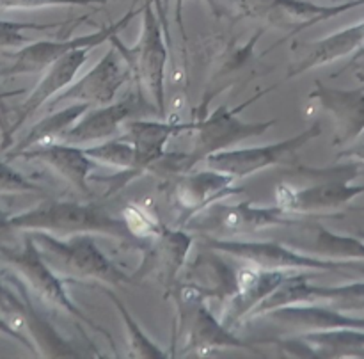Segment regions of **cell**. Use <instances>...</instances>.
<instances>
[{
  "mask_svg": "<svg viewBox=\"0 0 364 359\" xmlns=\"http://www.w3.org/2000/svg\"><path fill=\"white\" fill-rule=\"evenodd\" d=\"M64 23H20V21L0 20V50H20L32 39L25 38V31H50Z\"/></svg>",
  "mask_w": 364,
  "mask_h": 359,
  "instance_id": "obj_32",
  "label": "cell"
},
{
  "mask_svg": "<svg viewBox=\"0 0 364 359\" xmlns=\"http://www.w3.org/2000/svg\"><path fill=\"white\" fill-rule=\"evenodd\" d=\"M194 123L155 119H128L123 127V137L134 146L135 162L134 178L148 171L153 164L160 162L167 155V142L173 135L185 130H194Z\"/></svg>",
  "mask_w": 364,
  "mask_h": 359,
  "instance_id": "obj_19",
  "label": "cell"
},
{
  "mask_svg": "<svg viewBox=\"0 0 364 359\" xmlns=\"http://www.w3.org/2000/svg\"><path fill=\"white\" fill-rule=\"evenodd\" d=\"M359 237H361V238H364V231H363V233H359Z\"/></svg>",
  "mask_w": 364,
  "mask_h": 359,
  "instance_id": "obj_44",
  "label": "cell"
},
{
  "mask_svg": "<svg viewBox=\"0 0 364 359\" xmlns=\"http://www.w3.org/2000/svg\"><path fill=\"white\" fill-rule=\"evenodd\" d=\"M14 227L11 226V217H7L6 213L0 210V238L4 237H9L11 233H14Z\"/></svg>",
  "mask_w": 364,
  "mask_h": 359,
  "instance_id": "obj_40",
  "label": "cell"
},
{
  "mask_svg": "<svg viewBox=\"0 0 364 359\" xmlns=\"http://www.w3.org/2000/svg\"><path fill=\"white\" fill-rule=\"evenodd\" d=\"M295 272L299 270H267L245 265L237 272V288L226 301L220 318L224 326L233 331L251 320L252 313Z\"/></svg>",
  "mask_w": 364,
  "mask_h": 359,
  "instance_id": "obj_16",
  "label": "cell"
},
{
  "mask_svg": "<svg viewBox=\"0 0 364 359\" xmlns=\"http://www.w3.org/2000/svg\"><path fill=\"white\" fill-rule=\"evenodd\" d=\"M123 220L124 224H127L128 231L132 233V237H134V240L139 238V240L148 242L149 238L159 235L160 231L166 227L162 226L148 210H144L139 205H134V203L123 210Z\"/></svg>",
  "mask_w": 364,
  "mask_h": 359,
  "instance_id": "obj_31",
  "label": "cell"
},
{
  "mask_svg": "<svg viewBox=\"0 0 364 359\" xmlns=\"http://www.w3.org/2000/svg\"><path fill=\"white\" fill-rule=\"evenodd\" d=\"M262 95L263 92H259L255 98L247 100V102H244L238 107H233V109L220 105L206 117H198L194 127L192 149L187 155H181L178 156V160H174V169H180L181 173L191 171L196 164L205 160L206 156L224 151V149H230L231 146L238 144V142L245 141V139L258 137V135H263L267 130H270L277 123L276 119L258 121V123H247V121L238 119V114L245 107L251 105L252 102L262 98Z\"/></svg>",
  "mask_w": 364,
  "mask_h": 359,
  "instance_id": "obj_5",
  "label": "cell"
},
{
  "mask_svg": "<svg viewBox=\"0 0 364 359\" xmlns=\"http://www.w3.org/2000/svg\"><path fill=\"white\" fill-rule=\"evenodd\" d=\"M84 151L96 164H103V166L116 169L119 176L124 178V181L134 180L135 151L132 142L124 139L123 134L117 135V137L107 139L103 142H98V144L84 146Z\"/></svg>",
  "mask_w": 364,
  "mask_h": 359,
  "instance_id": "obj_30",
  "label": "cell"
},
{
  "mask_svg": "<svg viewBox=\"0 0 364 359\" xmlns=\"http://www.w3.org/2000/svg\"><path fill=\"white\" fill-rule=\"evenodd\" d=\"M235 178L220 171H185L174 181L171 192V205L176 212V227H187L188 223L198 213L212 206L213 203L223 201L228 195L238 194L242 191L235 185Z\"/></svg>",
  "mask_w": 364,
  "mask_h": 359,
  "instance_id": "obj_12",
  "label": "cell"
},
{
  "mask_svg": "<svg viewBox=\"0 0 364 359\" xmlns=\"http://www.w3.org/2000/svg\"><path fill=\"white\" fill-rule=\"evenodd\" d=\"M6 277L13 283L18 294L16 309L11 318V326L23 333L34 343L36 355L39 358H82V354L75 350L73 345L64 340L53 329L52 323L34 308L31 291L9 269H7Z\"/></svg>",
  "mask_w": 364,
  "mask_h": 359,
  "instance_id": "obj_18",
  "label": "cell"
},
{
  "mask_svg": "<svg viewBox=\"0 0 364 359\" xmlns=\"http://www.w3.org/2000/svg\"><path fill=\"white\" fill-rule=\"evenodd\" d=\"M132 71L127 60L119 52L110 45V50L100 59L96 66H92L84 77L75 80L70 87L48 102V109L60 105V103H87L91 107L109 105L114 102L117 91L127 84Z\"/></svg>",
  "mask_w": 364,
  "mask_h": 359,
  "instance_id": "obj_13",
  "label": "cell"
},
{
  "mask_svg": "<svg viewBox=\"0 0 364 359\" xmlns=\"http://www.w3.org/2000/svg\"><path fill=\"white\" fill-rule=\"evenodd\" d=\"M110 0H0V11L45 9V7L105 6Z\"/></svg>",
  "mask_w": 364,
  "mask_h": 359,
  "instance_id": "obj_34",
  "label": "cell"
},
{
  "mask_svg": "<svg viewBox=\"0 0 364 359\" xmlns=\"http://www.w3.org/2000/svg\"><path fill=\"white\" fill-rule=\"evenodd\" d=\"M0 262L27 286V290L34 297H38L39 301L45 302L50 308L59 309V311H64L66 315L73 316L80 323L96 331V333L103 334L107 341L112 345L114 350H116V345H114V340L109 331L103 329L100 323H96L91 316L85 315L71 301L70 295L66 294V288H64V281L41 258L38 247H36L28 235H25L21 247H11V245L0 244Z\"/></svg>",
  "mask_w": 364,
  "mask_h": 359,
  "instance_id": "obj_4",
  "label": "cell"
},
{
  "mask_svg": "<svg viewBox=\"0 0 364 359\" xmlns=\"http://www.w3.org/2000/svg\"><path fill=\"white\" fill-rule=\"evenodd\" d=\"M242 16L262 20L272 27L288 31V38L311 25L338 16L336 6H320L311 0H237Z\"/></svg>",
  "mask_w": 364,
  "mask_h": 359,
  "instance_id": "obj_15",
  "label": "cell"
},
{
  "mask_svg": "<svg viewBox=\"0 0 364 359\" xmlns=\"http://www.w3.org/2000/svg\"><path fill=\"white\" fill-rule=\"evenodd\" d=\"M176 283L194 288L201 297L228 301L237 288V272L220 259L219 251L208 247L199 252L191 263H185Z\"/></svg>",
  "mask_w": 364,
  "mask_h": 359,
  "instance_id": "obj_24",
  "label": "cell"
},
{
  "mask_svg": "<svg viewBox=\"0 0 364 359\" xmlns=\"http://www.w3.org/2000/svg\"><path fill=\"white\" fill-rule=\"evenodd\" d=\"M294 223H297L294 213L284 212L279 206L265 208L252 205L251 201L237 205H224L219 201L198 213L187 227L205 233L206 237L230 238L238 235H252L274 226H290Z\"/></svg>",
  "mask_w": 364,
  "mask_h": 359,
  "instance_id": "obj_8",
  "label": "cell"
},
{
  "mask_svg": "<svg viewBox=\"0 0 364 359\" xmlns=\"http://www.w3.org/2000/svg\"><path fill=\"white\" fill-rule=\"evenodd\" d=\"M306 274L295 272L252 313V318H258L270 309L290 304H316L329 306L338 311H363L364 309V281L341 284V286H318L309 284Z\"/></svg>",
  "mask_w": 364,
  "mask_h": 359,
  "instance_id": "obj_11",
  "label": "cell"
},
{
  "mask_svg": "<svg viewBox=\"0 0 364 359\" xmlns=\"http://www.w3.org/2000/svg\"><path fill=\"white\" fill-rule=\"evenodd\" d=\"M28 192H43V187L0 160V195L28 194Z\"/></svg>",
  "mask_w": 364,
  "mask_h": 359,
  "instance_id": "obj_33",
  "label": "cell"
},
{
  "mask_svg": "<svg viewBox=\"0 0 364 359\" xmlns=\"http://www.w3.org/2000/svg\"><path fill=\"white\" fill-rule=\"evenodd\" d=\"M41 258L68 283H95L117 286L130 283L132 276L110 262L96 245L92 235L59 238L45 231H27Z\"/></svg>",
  "mask_w": 364,
  "mask_h": 359,
  "instance_id": "obj_1",
  "label": "cell"
},
{
  "mask_svg": "<svg viewBox=\"0 0 364 359\" xmlns=\"http://www.w3.org/2000/svg\"><path fill=\"white\" fill-rule=\"evenodd\" d=\"M338 159L348 160V162H358L364 166V141L359 142V144L352 146V148L345 149V151H341L340 155H338Z\"/></svg>",
  "mask_w": 364,
  "mask_h": 359,
  "instance_id": "obj_39",
  "label": "cell"
},
{
  "mask_svg": "<svg viewBox=\"0 0 364 359\" xmlns=\"http://www.w3.org/2000/svg\"><path fill=\"white\" fill-rule=\"evenodd\" d=\"M11 226L16 231H45L59 238L105 235L117 240H134L123 217L117 219L102 206L77 201H43L27 212L11 215Z\"/></svg>",
  "mask_w": 364,
  "mask_h": 359,
  "instance_id": "obj_2",
  "label": "cell"
},
{
  "mask_svg": "<svg viewBox=\"0 0 364 359\" xmlns=\"http://www.w3.org/2000/svg\"><path fill=\"white\" fill-rule=\"evenodd\" d=\"M364 45V21L352 25V27L338 31L327 38L318 41L302 43L297 48L302 50V57L290 68L288 78H294L297 75L306 73L313 68L331 64L338 59L350 55V53L361 50Z\"/></svg>",
  "mask_w": 364,
  "mask_h": 359,
  "instance_id": "obj_26",
  "label": "cell"
},
{
  "mask_svg": "<svg viewBox=\"0 0 364 359\" xmlns=\"http://www.w3.org/2000/svg\"><path fill=\"white\" fill-rule=\"evenodd\" d=\"M87 103H70L68 107L60 110H52L48 116L43 117L41 121L34 124V127L28 130V134L18 142L16 146L9 149L6 153L7 160L18 159L21 151L32 148V146L39 144H50V142H63L66 139L68 132L77 124V121L84 116L89 110Z\"/></svg>",
  "mask_w": 364,
  "mask_h": 359,
  "instance_id": "obj_27",
  "label": "cell"
},
{
  "mask_svg": "<svg viewBox=\"0 0 364 359\" xmlns=\"http://www.w3.org/2000/svg\"><path fill=\"white\" fill-rule=\"evenodd\" d=\"M16 301H18V294H14L11 288H7L4 284V281L0 279V315L6 316L7 320L13 318L14 309H16Z\"/></svg>",
  "mask_w": 364,
  "mask_h": 359,
  "instance_id": "obj_36",
  "label": "cell"
},
{
  "mask_svg": "<svg viewBox=\"0 0 364 359\" xmlns=\"http://www.w3.org/2000/svg\"><path fill=\"white\" fill-rule=\"evenodd\" d=\"M0 78H4L2 75H0ZM18 92H23V91L7 92V91H4L2 85H0V139H2L4 135L7 134V130H9V127H11V119H9V117H7V114H9V110H7V107L4 105V100H6V96L18 95Z\"/></svg>",
  "mask_w": 364,
  "mask_h": 359,
  "instance_id": "obj_38",
  "label": "cell"
},
{
  "mask_svg": "<svg viewBox=\"0 0 364 359\" xmlns=\"http://www.w3.org/2000/svg\"><path fill=\"white\" fill-rule=\"evenodd\" d=\"M309 98L316 100L336 121V146L348 144L364 134V85L359 89H336L316 82Z\"/></svg>",
  "mask_w": 364,
  "mask_h": 359,
  "instance_id": "obj_21",
  "label": "cell"
},
{
  "mask_svg": "<svg viewBox=\"0 0 364 359\" xmlns=\"http://www.w3.org/2000/svg\"><path fill=\"white\" fill-rule=\"evenodd\" d=\"M205 245L230 254L247 267L267 270H341L350 262H333L306 254L299 249L288 247L279 242H245L237 238L206 237Z\"/></svg>",
  "mask_w": 364,
  "mask_h": 359,
  "instance_id": "obj_9",
  "label": "cell"
},
{
  "mask_svg": "<svg viewBox=\"0 0 364 359\" xmlns=\"http://www.w3.org/2000/svg\"><path fill=\"white\" fill-rule=\"evenodd\" d=\"M281 348L299 358H364V329H331L297 334L291 340H276Z\"/></svg>",
  "mask_w": 364,
  "mask_h": 359,
  "instance_id": "obj_20",
  "label": "cell"
},
{
  "mask_svg": "<svg viewBox=\"0 0 364 359\" xmlns=\"http://www.w3.org/2000/svg\"><path fill=\"white\" fill-rule=\"evenodd\" d=\"M153 2H155V11H156V14H159L160 21H162V27H164V31H166V38L169 39V25H167L166 9H164V4H162V0H153Z\"/></svg>",
  "mask_w": 364,
  "mask_h": 359,
  "instance_id": "obj_41",
  "label": "cell"
},
{
  "mask_svg": "<svg viewBox=\"0 0 364 359\" xmlns=\"http://www.w3.org/2000/svg\"><path fill=\"white\" fill-rule=\"evenodd\" d=\"M135 110V96L130 95L128 98L117 103H109L102 107H89L87 112L77 121L73 128L68 132L63 142L75 146H91L107 139L117 137L123 134V127Z\"/></svg>",
  "mask_w": 364,
  "mask_h": 359,
  "instance_id": "obj_23",
  "label": "cell"
},
{
  "mask_svg": "<svg viewBox=\"0 0 364 359\" xmlns=\"http://www.w3.org/2000/svg\"><path fill=\"white\" fill-rule=\"evenodd\" d=\"M183 2L185 0H174V16H176V25L180 27L181 32L183 31V18H181V9H183ZM205 2H208V6L212 7L213 13L219 16L220 14V9H223V4H230V6H233L235 9H237V0H205Z\"/></svg>",
  "mask_w": 364,
  "mask_h": 359,
  "instance_id": "obj_37",
  "label": "cell"
},
{
  "mask_svg": "<svg viewBox=\"0 0 364 359\" xmlns=\"http://www.w3.org/2000/svg\"><path fill=\"white\" fill-rule=\"evenodd\" d=\"M354 75H355V78H358V80L364 85V60H363V63L359 60V64H358V68H355Z\"/></svg>",
  "mask_w": 364,
  "mask_h": 359,
  "instance_id": "obj_43",
  "label": "cell"
},
{
  "mask_svg": "<svg viewBox=\"0 0 364 359\" xmlns=\"http://www.w3.org/2000/svg\"><path fill=\"white\" fill-rule=\"evenodd\" d=\"M89 52H91V48L75 50V52L68 53L63 59L53 63L52 66L45 71V75H43L41 80L38 82V85L28 92L25 102L16 109V114H14V119L11 121L9 130H7V134L4 135L2 141H0V149H2V151L9 149V146L13 144V135L23 127L25 121H27L36 110L41 109L45 103H48L50 100L55 98L59 92H63L64 89L70 87V85L73 84L78 70H80L85 64V60H87Z\"/></svg>",
  "mask_w": 364,
  "mask_h": 359,
  "instance_id": "obj_17",
  "label": "cell"
},
{
  "mask_svg": "<svg viewBox=\"0 0 364 359\" xmlns=\"http://www.w3.org/2000/svg\"><path fill=\"white\" fill-rule=\"evenodd\" d=\"M192 242V235H188L185 227H164L159 235L148 240L141 269L132 276V279H153L171 291L187 263Z\"/></svg>",
  "mask_w": 364,
  "mask_h": 359,
  "instance_id": "obj_14",
  "label": "cell"
},
{
  "mask_svg": "<svg viewBox=\"0 0 364 359\" xmlns=\"http://www.w3.org/2000/svg\"><path fill=\"white\" fill-rule=\"evenodd\" d=\"M364 171L363 164L348 162L347 166L326 171V178L309 187H294L279 183L276 188V203L281 210L297 215L329 213L348 206V203L364 194V185L350 183Z\"/></svg>",
  "mask_w": 364,
  "mask_h": 359,
  "instance_id": "obj_6",
  "label": "cell"
},
{
  "mask_svg": "<svg viewBox=\"0 0 364 359\" xmlns=\"http://www.w3.org/2000/svg\"><path fill=\"white\" fill-rule=\"evenodd\" d=\"M153 7V0L142 2V27L134 46H124L117 34L112 36L109 43L123 55L132 77L151 98L159 116L166 119V66L169 52L166 46V31Z\"/></svg>",
  "mask_w": 364,
  "mask_h": 359,
  "instance_id": "obj_3",
  "label": "cell"
},
{
  "mask_svg": "<svg viewBox=\"0 0 364 359\" xmlns=\"http://www.w3.org/2000/svg\"><path fill=\"white\" fill-rule=\"evenodd\" d=\"M359 6H364V0H350V2H345V4H340V6H336V9H338V14H341L345 13V11L354 9V7H359Z\"/></svg>",
  "mask_w": 364,
  "mask_h": 359,
  "instance_id": "obj_42",
  "label": "cell"
},
{
  "mask_svg": "<svg viewBox=\"0 0 364 359\" xmlns=\"http://www.w3.org/2000/svg\"><path fill=\"white\" fill-rule=\"evenodd\" d=\"M322 132V124L318 121L301 132L299 135L287 139V141L274 142L265 146H252V148H238V149H224V151L213 153L206 156V167L220 171L224 174H230L235 180H244L251 174L259 173L267 167L283 166V164L294 162V156L299 149L309 141L316 139Z\"/></svg>",
  "mask_w": 364,
  "mask_h": 359,
  "instance_id": "obj_10",
  "label": "cell"
},
{
  "mask_svg": "<svg viewBox=\"0 0 364 359\" xmlns=\"http://www.w3.org/2000/svg\"><path fill=\"white\" fill-rule=\"evenodd\" d=\"M0 336H6V338H9V340L16 341V343H20L21 347L27 348L28 352L36 354L34 343H32V341L28 340L23 333H20L18 329H14V327L9 323V320H7L4 315H0Z\"/></svg>",
  "mask_w": 364,
  "mask_h": 359,
  "instance_id": "obj_35",
  "label": "cell"
},
{
  "mask_svg": "<svg viewBox=\"0 0 364 359\" xmlns=\"http://www.w3.org/2000/svg\"><path fill=\"white\" fill-rule=\"evenodd\" d=\"M18 159L36 160L50 167L71 187L89 194V174L96 166L95 160L84 151V148L68 142H50V144L32 146L18 155Z\"/></svg>",
  "mask_w": 364,
  "mask_h": 359,
  "instance_id": "obj_25",
  "label": "cell"
},
{
  "mask_svg": "<svg viewBox=\"0 0 364 359\" xmlns=\"http://www.w3.org/2000/svg\"><path fill=\"white\" fill-rule=\"evenodd\" d=\"M100 288H102L103 294L112 301V304L116 306L117 313H119L121 318H123L124 329H127V341H128L127 358H132V359L171 358V354L164 352L159 345L153 343V341L149 340V336L142 331V327L139 326V322L134 318V315L127 309L124 302L121 301V299L117 297V295L114 294L107 284H100Z\"/></svg>",
  "mask_w": 364,
  "mask_h": 359,
  "instance_id": "obj_29",
  "label": "cell"
},
{
  "mask_svg": "<svg viewBox=\"0 0 364 359\" xmlns=\"http://www.w3.org/2000/svg\"><path fill=\"white\" fill-rule=\"evenodd\" d=\"M258 318H265L269 322L277 323V326H283L284 329L295 334L343 329V327L364 329V318L350 316L347 313L329 308V306L316 304L281 306V308L263 313Z\"/></svg>",
  "mask_w": 364,
  "mask_h": 359,
  "instance_id": "obj_22",
  "label": "cell"
},
{
  "mask_svg": "<svg viewBox=\"0 0 364 359\" xmlns=\"http://www.w3.org/2000/svg\"><path fill=\"white\" fill-rule=\"evenodd\" d=\"M311 242L290 240V247L333 262H364V238L336 235L322 226L311 227Z\"/></svg>",
  "mask_w": 364,
  "mask_h": 359,
  "instance_id": "obj_28",
  "label": "cell"
},
{
  "mask_svg": "<svg viewBox=\"0 0 364 359\" xmlns=\"http://www.w3.org/2000/svg\"><path fill=\"white\" fill-rule=\"evenodd\" d=\"M142 14V7H130L127 14L119 18L117 21L107 23L100 27L98 31L91 32V34L77 36V38H66V39H39V41H31L20 50L13 53V63L9 66L2 68L0 75L2 77H16V75H32L46 71L53 63L63 59L68 53L75 52L78 48H95V46L102 45V43L109 41L112 36L119 34L124 27H128L135 16Z\"/></svg>",
  "mask_w": 364,
  "mask_h": 359,
  "instance_id": "obj_7",
  "label": "cell"
}]
</instances>
